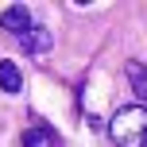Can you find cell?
<instances>
[{
	"mask_svg": "<svg viewBox=\"0 0 147 147\" xmlns=\"http://www.w3.org/2000/svg\"><path fill=\"white\" fill-rule=\"evenodd\" d=\"M51 47H54V39H51V31H47L43 23H35L27 35H20V51L23 54H47Z\"/></svg>",
	"mask_w": 147,
	"mask_h": 147,
	"instance_id": "obj_3",
	"label": "cell"
},
{
	"mask_svg": "<svg viewBox=\"0 0 147 147\" xmlns=\"http://www.w3.org/2000/svg\"><path fill=\"white\" fill-rule=\"evenodd\" d=\"M0 89L4 93H20L23 89V78H20V70H16V62H0Z\"/></svg>",
	"mask_w": 147,
	"mask_h": 147,
	"instance_id": "obj_6",
	"label": "cell"
},
{
	"mask_svg": "<svg viewBox=\"0 0 147 147\" xmlns=\"http://www.w3.org/2000/svg\"><path fill=\"white\" fill-rule=\"evenodd\" d=\"M124 74H128V85H132V93L140 97V105H147V66H143V62H128Z\"/></svg>",
	"mask_w": 147,
	"mask_h": 147,
	"instance_id": "obj_5",
	"label": "cell"
},
{
	"mask_svg": "<svg viewBox=\"0 0 147 147\" xmlns=\"http://www.w3.org/2000/svg\"><path fill=\"white\" fill-rule=\"evenodd\" d=\"M0 27L12 31V35H27V31L35 27V20H31V12H27L23 4H12V8L0 12Z\"/></svg>",
	"mask_w": 147,
	"mask_h": 147,
	"instance_id": "obj_2",
	"label": "cell"
},
{
	"mask_svg": "<svg viewBox=\"0 0 147 147\" xmlns=\"http://www.w3.org/2000/svg\"><path fill=\"white\" fill-rule=\"evenodd\" d=\"M23 147H58V136L47 124H31L27 132H23Z\"/></svg>",
	"mask_w": 147,
	"mask_h": 147,
	"instance_id": "obj_4",
	"label": "cell"
},
{
	"mask_svg": "<svg viewBox=\"0 0 147 147\" xmlns=\"http://www.w3.org/2000/svg\"><path fill=\"white\" fill-rule=\"evenodd\" d=\"M109 140L116 147H147V105H120L109 116Z\"/></svg>",
	"mask_w": 147,
	"mask_h": 147,
	"instance_id": "obj_1",
	"label": "cell"
}]
</instances>
